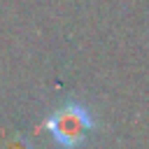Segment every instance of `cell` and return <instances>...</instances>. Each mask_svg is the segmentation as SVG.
I'll list each match as a JSON object with an SVG mask.
<instances>
[{"label":"cell","mask_w":149,"mask_h":149,"mask_svg":"<svg viewBox=\"0 0 149 149\" xmlns=\"http://www.w3.org/2000/svg\"><path fill=\"white\" fill-rule=\"evenodd\" d=\"M44 126L49 128L56 144H61L63 149H74L86 140L88 130L93 128V116L84 105L70 102V105L58 107L44 121Z\"/></svg>","instance_id":"cell-1"}]
</instances>
